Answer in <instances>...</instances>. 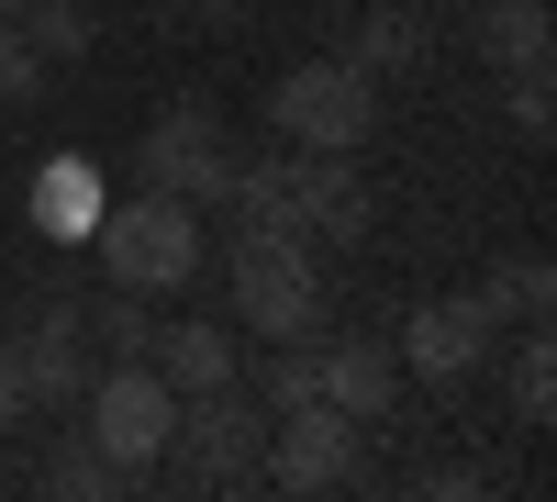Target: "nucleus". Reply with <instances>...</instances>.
Here are the masks:
<instances>
[{"label": "nucleus", "mask_w": 557, "mask_h": 502, "mask_svg": "<svg viewBox=\"0 0 557 502\" xmlns=\"http://www.w3.org/2000/svg\"><path fill=\"white\" fill-rule=\"evenodd\" d=\"M257 446H268V402L246 380H212V391H178V425H168V480L178 491H257Z\"/></svg>", "instance_id": "f257e3e1"}, {"label": "nucleus", "mask_w": 557, "mask_h": 502, "mask_svg": "<svg viewBox=\"0 0 557 502\" xmlns=\"http://www.w3.org/2000/svg\"><path fill=\"white\" fill-rule=\"evenodd\" d=\"M268 123L290 134L301 157H357L368 134H380V78H368L357 57H312L268 89Z\"/></svg>", "instance_id": "f03ea898"}, {"label": "nucleus", "mask_w": 557, "mask_h": 502, "mask_svg": "<svg viewBox=\"0 0 557 502\" xmlns=\"http://www.w3.org/2000/svg\"><path fill=\"white\" fill-rule=\"evenodd\" d=\"M89 446H101V458L123 469V491L146 480L157 458H168V425H178V391L146 369V357H112V369H89Z\"/></svg>", "instance_id": "7ed1b4c3"}, {"label": "nucleus", "mask_w": 557, "mask_h": 502, "mask_svg": "<svg viewBox=\"0 0 557 502\" xmlns=\"http://www.w3.org/2000/svg\"><path fill=\"white\" fill-rule=\"evenodd\" d=\"M101 268H112V291H178L201 268V223H190V201H168V191H134V201H112L101 223Z\"/></svg>", "instance_id": "20e7f679"}, {"label": "nucleus", "mask_w": 557, "mask_h": 502, "mask_svg": "<svg viewBox=\"0 0 557 502\" xmlns=\"http://www.w3.org/2000/svg\"><path fill=\"white\" fill-rule=\"evenodd\" d=\"M235 325L246 335H312L323 325V280L301 235H235Z\"/></svg>", "instance_id": "39448f33"}, {"label": "nucleus", "mask_w": 557, "mask_h": 502, "mask_svg": "<svg viewBox=\"0 0 557 502\" xmlns=\"http://www.w3.org/2000/svg\"><path fill=\"white\" fill-rule=\"evenodd\" d=\"M223 179H235V134H223V112H157L146 146H134V191H168V201H223Z\"/></svg>", "instance_id": "423d86ee"}, {"label": "nucleus", "mask_w": 557, "mask_h": 502, "mask_svg": "<svg viewBox=\"0 0 557 502\" xmlns=\"http://www.w3.org/2000/svg\"><path fill=\"white\" fill-rule=\"evenodd\" d=\"M257 480H278V491H346V480H357V414H335L323 391L290 402V414H268Z\"/></svg>", "instance_id": "0eeeda50"}, {"label": "nucleus", "mask_w": 557, "mask_h": 502, "mask_svg": "<svg viewBox=\"0 0 557 502\" xmlns=\"http://www.w3.org/2000/svg\"><path fill=\"white\" fill-rule=\"evenodd\" d=\"M290 223H301V246H357L368 235V179L346 157H301L290 146Z\"/></svg>", "instance_id": "6e6552de"}, {"label": "nucleus", "mask_w": 557, "mask_h": 502, "mask_svg": "<svg viewBox=\"0 0 557 502\" xmlns=\"http://www.w3.org/2000/svg\"><path fill=\"white\" fill-rule=\"evenodd\" d=\"M12 357H23V391L45 402V414H67V402L89 391V369H101V357H89V325H78L67 302H45L34 325H23V346H12Z\"/></svg>", "instance_id": "1a4fd4ad"}, {"label": "nucleus", "mask_w": 557, "mask_h": 502, "mask_svg": "<svg viewBox=\"0 0 557 502\" xmlns=\"http://www.w3.org/2000/svg\"><path fill=\"white\" fill-rule=\"evenodd\" d=\"M480 357H491V313H480L469 291H457V302H424V313L401 325V369H412V380H469Z\"/></svg>", "instance_id": "9d476101"}, {"label": "nucleus", "mask_w": 557, "mask_h": 502, "mask_svg": "<svg viewBox=\"0 0 557 502\" xmlns=\"http://www.w3.org/2000/svg\"><path fill=\"white\" fill-rule=\"evenodd\" d=\"M312 391L335 402V414H357V425H368V414H391L401 357H391L380 335H346V346H323V357H312Z\"/></svg>", "instance_id": "9b49d317"}, {"label": "nucleus", "mask_w": 557, "mask_h": 502, "mask_svg": "<svg viewBox=\"0 0 557 502\" xmlns=\"http://www.w3.org/2000/svg\"><path fill=\"white\" fill-rule=\"evenodd\" d=\"M146 369L168 391H212V380H235V335H223V325H157Z\"/></svg>", "instance_id": "f8f14e48"}, {"label": "nucleus", "mask_w": 557, "mask_h": 502, "mask_svg": "<svg viewBox=\"0 0 557 502\" xmlns=\"http://www.w3.org/2000/svg\"><path fill=\"white\" fill-rule=\"evenodd\" d=\"M546 45H557L546 0H491V12H480V57L502 78H546Z\"/></svg>", "instance_id": "ddd939ff"}, {"label": "nucleus", "mask_w": 557, "mask_h": 502, "mask_svg": "<svg viewBox=\"0 0 557 502\" xmlns=\"http://www.w3.org/2000/svg\"><path fill=\"white\" fill-rule=\"evenodd\" d=\"M23 45H34V68H78L89 57V34H101V23H89V0H23Z\"/></svg>", "instance_id": "4468645a"}, {"label": "nucleus", "mask_w": 557, "mask_h": 502, "mask_svg": "<svg viewBox=\"0 0 557 502\" xmlns=\"http://www.w3.org/2000/svg\"><path fill=\"white\" fill-rule=\"evenodd\" d=\"M424 45H435V34L412 23V12H368V23H357V68H368V78H412V68H424Z\"/></svg>", "instance_id": "2eb2a0df"}, {"label": "nucleus", "mask_w": 557, "mask_h": 502, "mask_svg": "<svg viewBox=\"0 0 557 502\" xmlns=\"http://www.w3.org/2000/svg\"><path fill=\"white\" fill-rule=\"evenodd\" d=\"M78 325H89V357H101V369H112V357H146V346H157V325H146V291H112L101 313H78Z\"/></svg>", "instance_id": "dca6fc26"}, {"label": "nucleus", "mask_w": 557, "mask_h": 502, "mask_svg": "<svg viewBox=\"0 0 557 502\" xmlns=\"http://www.w3.org/2000/svg\"><path fill=\"white\" fill-rule=\"evenodd\" d=\"M45 491H57V502H101V491H123V469L89 436H67V446H45Z\"/></svg>", "instance_id": "f3484780"}, {"label": "nucleus", "mask_w": 557, "mask_h": 502, "mask_svg": "<svg viewBox=\"0 0 557 502\" xmlns=\"http://www.w3.org/2000/svg\"><path fill=\"white\" fill-rule=\"evenodd\" d=\"M546 291H557V280H546V257H524V268H502V280H480L469 302L491 313V325H502V313H524V325H546Z\"/></svg>", "instance_id": "a211bd4d"}, {"label": "nucleus", "mask_w": 557, "mask_h": 502, "mask_svg": "<svg viewBox=\"0 0 557 502\" xmlns=\"http://www.w3.org/2000/svg\"><path fill=\"white\" fill-rule=\"evenodd\" d=\"M34 223H78V235H89V223H101V179L57 168V191H34Z\"/></svg>", "instance_id": "6ab92c4d"}, {"label": "nucleus", "mask_w": 557, "mask_h": 502, "mask_svg": "<svg viewBox=\"0 0 557 502\" xmlns=\"http://www.w3.org/2000/svg\"><path fill=\"white\" fill-rule=\"evenodd\" d=\"M557 414V357H546V335L513 357V425H546Z\"/></svg>", "instance_id": "aec40b11"}, {"label": "nucleus", "mask_w": 557, "mask_h": 502, "mask_svg": "<svg viewBox=\"0 0 557 502\" xmlns=\"http://www.w3.org/2000/svg\"><path fill=\"white\" fill-rule=\"evenodd\" d=\"M257 402H268V414L312 402V346H278V357H268V380H257Z\"/></svg>", "instance_id": "412c9836"}, {"label": "nucleus", "mask_w": 557, "mask_h": 502, "mask_svg": "<svg viewBox=\"0 0 557 502\" xmlns=\"http://www.w3.org/2000/svg\"><path fill=\"white\" fill-rule=\"evenodd\" d=\"M45 89V68H34V45H23V23L0 12V101H34Z\"/></svg>", "instance_id": "4be33fe9"}, {"label": "nucleus", "mask_w": 557, "mask_h": 502, "mask_svg": "<svg viewBox=\"0 0 557 502\" xmlns=\"http://www.w3.org/2000/svg\"><path fill=\"white\" fill-rule=\"evenodd\" d=\"M513 123L546 146V123H557V101H546V78H513Z\"/></svg>", "instance_id": "5701e85b"}, {"label": "nucleus", "mask_w": 557, "mask_h": 502, "mask_svg": "<svg viewBox=\"0 0 557 502\" xmlns=\"http://www.w3.org/2000/svg\"><path fill=\"white\" fill-rule=\"evenodd\" d=\"M23 414H34V391H23V357L0 346V425H23Z\"/></svg>", "instance_id": "b1692460"}, {"label": "nucleus", "mask_w": 557, "mask_h": 502, "mask_svg": "<svg viewBox=\"0 0 557 502\" xmlns=\"http://www.w3.org/2000/svg\"><path fill=\"white\" fill-rule=\"evenodd\" d=\"M0 12H23V0H0Z\"/></svg>", "instance_id": "393cba45"}]
</instances>
